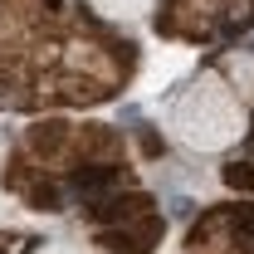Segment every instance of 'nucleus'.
I'll list each match as a JSON object with an SVG mask.
<instances>
[{
	"instance_id": "1",
	"label": "nucleus",
	"mask_w": 254,
	"mask_h": 254,
	"mask_svg": "<svg viewBox=\"0 0 254 254\" xmlns=\"http://www.w3.org/2000/svg\"><path fill=\"white\" fill-rule=\"evenodd\" d=\"M0 186L44 215L78 210L103 254H157L166 235L157 195L137 181L127 137L113 123H30L5 157Z\"/></svg>"
},
{
	"instance_id": "2",
	"label": "nucleus",
	"mask_w": 254,
	"mask_h": 254,
	"mask_svg": "<svg viewBox=\"0 0 254 254\" xmlns=\"http://www.w3.org/2000/svg\"><path fill=\"white\" fill-rule=\"evenodd\" d=\"M137 39L73 0H0V113L98 108L137 73Z\"/></svg>"
},
{
	"instance_id": "3",
	"label": "nucleus",
	"mask_w": 254,
	"mask_h": 254,
	"mask_svg": "<svg viewBox=\"0 0 254 254\" xmlns=\"http://www.w3.org/2000/svg\"><path fill=\"white\" fill-rule=\"evenodd\" d=\"M152 30L176 44L230 49L254 30V0H157Z\"/></svg>"
},
{
	"instance_id": "4",
	"label": "nucleus",
	"mask_w": 254,
	"mask_h": 254,
	"mask_svg": "<svg viewBox=\"0 0 254 254\" xmlns=\"http://www.w3.org/2000/svg\"><path fill=\"white\" fill-rule=\"evenodd\" d=\"M176 254H254V195L205 205Z\"/></svg>"
},
{
	"instance_id": "5",
	"label": "nucleus",
	"mask_w": 254,
	"mask_h": 254,
	"mask_svg": "<svg viewBox=\"0 0 254 254\" xmlns=\"http://www.w3.org/2000/svg\"><path fill=\"white\" fill-rule=\"evenodd\" d=\"M225 186L230 190H240V195H254V127H250V137L240 142V152L225 161Z\"/></svg>"
}]
</instances>
